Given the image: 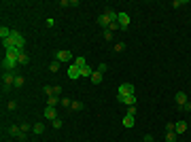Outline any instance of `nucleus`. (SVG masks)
<instances>
[{
	"mask_svg": "<svg viewBox=\"0 0 191 142\" xmlns=\"http://www.w3.org/2000/svg\"><path fill=\"white\" fill-rule=\"evenodd\" d=\"M9 134H11V136H17V138H21V140L26 138V134L21 131V127H19V125H11V127H9Z\"/></svg>",
	"mask_w": 191,
	"mask_h": 142,
	"instance_id": "obj_11",
	"label": "nucleus"
},
{
	"mask_svg": "<svg viewBox=\"0 0 191 142\" xmlns=\"http://www.w3.org/2000/svg\"><path fill=\"white\" fill-rule=\"evenodd\" d=\"M128 115H136V106H128Z\"/></svg>",
	"mask_w": 191,
	"mask_h": 142,
	"instance_id": "obj_36",
	"label": "nucleus"
},
{
	"mask_svg": "<svg viewBox=\"0 0 191 142\" xmlns=\"http://www.w3.org/2000/svg\"><path fill=\"white\" fill-rule=\"evenodd\" d=\"M102 79H104V74H102V72H98V70H94V74H91V83L100 85V83H102Z\"/></svg>",
	"mask_w": 191,
	"mask_h": 142,
	"instance_id": "obj_16",
	"label": "nucleus"
},
{
	"mask_svg": "<svg viewBox=\"0 0 191 142\" xmlns=\"http://www.w3.org/2000/svg\"><path fill=\"white\" fill-rule=\"evenodd\" d=\"M21 53H24V51H21L19 47H9V49H4V55H7V57L19 59V55H21Z\"/></svg>",
	"mask_w": 191,
	"mask_h": 142,
	"instance_id": "obj_7",
	"label": "nucleus"
},
{
	"mask_svg": "<svg viewBox=\"0 0 191 142\" xmlns=\"http://www.w3.org/2000/svg\"><path fill=\"white\" fill-rule=\"evenodd\" d=\"M106 15H108V19H110V24L117 21V17H119V13H115V11H106Z\"/></svg>",
	"mask_w": 191,
	"mask_h": 142,
	"instance_id": "obj_25",
	"label": "nucleus"
},
{
	"mask_svg": "<svg viewBox=\"0 0 191 142\" xmlns=\"http://www.w3.org/2000/svg\"><path fill=\"white\" fill-rule=\"evenodd\" d=\"M115 51H125V43H117V45H115Z\"/></svg>",
	"mask_w": 191,
	"mask_h": 142,
	"instance_id": "obj_31",
	"label": "nucleus"
},
{
	"mask_svg": "<svg viewBox=\"0 0 191 142\" xmlns=\"http://www.w3.org/2000/svg\"><path fill=\"white\" fill-rule=\"evenodd\" d=\"M2 47H4V49H9V47H19L21 51H24V47H26V38H24L21 34H17V32H13L11 38L2 40Z\"/></svg>",
	"mask_w": 191,
	"mask_h": 142,
	"instance_id": "obj_1",
	"label": "nucleus"
},
{
	"mask_svg": "<svg viewBox=\"0 0 191 142\" xmlns=\"http://www.w3.org/2000/svg\"><path fill=\"white\" fill-rule=\"evenodd\" d=\"M19 64H21V66H26V64H30V57H28L26 53H21V55H19Z\"/></svg>",
	"mask_w": 191,
	"mask_h": 142,
	"instance_id": "obj_28",
	"label": "nucleus"
},
{
	"mask_svg": "<svg viewBox=\"0 0 191 142\" xmlns=\"http://www.w3.org/2000/svg\"><path fill=\"white\" fill-rule=\"evenodd\" d=\"M117 21H119L121 30H128V28H130V15H128V13H119Z\"/></svg>",
	"mask_w": 191,
	"mask_h": 142,
	"instance_id": "obj_6",
	"label": "nucleus"
},
{
	"mask_svg": "<svg viewBox=\"0 0 191 142\" xmlns=\"http://www.w3.org/2000/svg\"><path fill=\"white\" fill-rule=\"evenodd\" d=\"M117 100H119L121 104H125V106H136V94H130V95H117Z\"/></svg>",
	"mask_w": 191,
	"mask_h": 142,
	"instance_id": "obj_3",
	"label": "nucleus"
},
{
	"mask_svg": "<svg viewBox=\"0 0 191 142\" xmlns=\"http://www.w3.org/2000/svg\"><path fill=\"white\" fill-rule=\"evenodd\" d=\"M183 110H189V112H191V102H187V104L183 106Z\"/></svg>",
	"mask_w": 191,
	"mask_h": 142,
	"instance_id": "obj_40",
	"label": "nucleus"
},
{
	"mask_svg": "<svg viewBox=\"0 0 191 142\" xmlns=\"http://www.w3.org/2000/svg\"><path fill=\"white\" fill-rule=\"evenodd\" d=\"M32 131H34V134H43V131H45V125H43V123H36V125H32Z\"/></svg>",
	"mask_w": 191,
	"mask_h": 142,
	"instance_id": "obj_23",
	"label": "nucleus"
},
{
	"mask_svg": "<svg viewBox=\"0 0 191 142\" xmlns=\"http://www.w3.org/2000/svg\"><path fill=\"white\" fill-rule=\"evenodd\" d=\"M49 70L58 72V70H60V62H51V64H49Z\"/></svg>",
	"mask_w": 191,
	"mask_h": 142,
	"instance_id": "obj_27",
	"label": "nucleus"
},
{
	"mask_svg": "<svg viewBox=\"0 0 191 142\" xmlns=\"http://www.w3.org/2000/svg\"><path fill=\"white\" fill-rule=\"evenodd\" d=\"M134 123H136V121H134V115H125V117H123V127L130 130V127H134Z\"/></svg>",
	"mask_w": 191,
	"mask_h": 142,
	"instance_id": "obj_15",
	"label": "nucleus"
},
{
	"mask_svg": "<svg viewBox=\"0 0 191 142\" xmlns=\"http://www.w3.org/2000/svg\"><path fill=\"white\" fill-rule=\"evenodd\" d=\"M72 64H77L79 68H83V66H87V59L81 55V57H74V62H72Z\"/></svg>",
	"mask_w": 191,
	"mask_h": 142,
	"instance_id": "obj_21",
	"label": "nucleus"
},
{
	"mask_svg": "<svg viewBox=\"0 0 191 142\" xmlns=\"http://www.w3.org/2000/svg\"><path fill=\"white\" fill-rule=\"evenodd\" d=\"M174 131L176 134H185L187 131V121H176L174 123Z\"/></svg>",
	"mask_w": 191,
	"mask_h": 142,
	"instance_id": "obj_14",
	"label": "nucleus"
},
{
	"mask_svg": "<svg viewBox=\"0 0 191 142\" xmlns=\"http://www.w3.org/2000/svg\"><path fill=\"white\" fill-rule=\"evenodd\" d=\"M2 81H4V87H11V85L15 83V76H13L11 72H7V74L2 76Z\"/></svg>",
	"mask_w": 191,
	"mask_h": 142,
	"instance_id": "obj_18",
	"label": "nucleus"
},
{
	"mask_svg": "<svg viewBox=\"0 0 191 142\" xmlns=\"http://www.w3.org/2000/svg\"><path fill=\"white\" fill-rule=\"evenodd\" d=\"M55 57H58V62H72V53L66 51V49H62V51L55 53Z\"/></svg>",
	"mask_w": 191,
	"mask_h": 142,
	"instance_id": "obj_9",
	"label": "nucleus"
},
{
	"mask_svg": "<svg viewBox=\"0 0 191 142\" xmlns=\"http://www.w3.org/2000/svg\"><path fill=\"white\" fill-rule=\"evenodd\" d=\"M117 91H119L117 95H130V94H134V85L132 83H121Z\"/></svg>",
	"mask_w": 191,
	"mask_h": 142,
	"instance_id": "obj_5",
	"label": "nucleus"
},
{
	"mask_svg": "<svg viewBox=\"0 0 191 142\" xmlns=\"http://www.w3.org/2000/svg\"><path fill=\"white\" fill-rule=\"evenodd\" d=\"M104 38L110 40V38H113V32H110V30H104Z\"/></svg>",
	"mask_w": 191,
	"mask_h": 142,
	"instance_id": "obj_34",
	"label": "nucleus"
},
{
	"mask_svg": "<svg viewBox=\"0 0 191 142\" xmlns=\"http://www.w3.org/2000/svg\"><path fill=\"white\" fill-rule=\"evenodd\" d=\"M98 72H102V74H104V72H106V64H104V62H102V64H100V66H98Z\"/></svg>",
	"mask_w": 191,
	"mask_h": 142,
	"instance_id": "obj_33",
	"label": "nucleus"
},
{
	"mask_svg": "<svg viewBox=\"0 0 191 142\" xmlns=\"http://www.w3.org/2000/svg\"><path fill=\"white\" fill-rule=\"evenodd\" d=\"M24 83H26V79H24V76H15V83H13V85H15V87H21Z\"/></svg>",
	"mask_w": 191,
	"mask_h": 142,
	"instance_id": "obj_29",
	"label": "nucleus"
},
{
	"mask_svg": "<svg viewBox=\"0 0 191 142\" xmlns=\"http://www.w3.org/2000/svg\"><path fill=\"white\" fill-rule=\"evenodd\" d=\"M45 119H49V121H55L58 119V110L53 106H47L45 108Z\"/></svg>",
	"mask_w": 191,
	"mask_h": 142,
	"instance_id": "obj_12",
	"label": "nucleus"
},
{
	"mask_svg": "<svg viewBox=\"0 0 191 142\" xmlns=\"http://www.w3.org/2000/svg\"><path fill=\"white\" fill-rule=\"evenodd\" d=\"M70 110H74V112H79V110H83V102H77V100H74V102H72V104H70Z\"/></svg>",
	"mask_w": 191,
	"mask_h": 142,
	"instance_id": "obj_22",
	"label": "nucleus"
},
{
	"mask_svg": "<svg viewBox=\"0 0 191 142\" xmlns=\"http://www.w3.org/2000/svg\"><path fill=\"white\" fill-rule=\"evenodd\" d=\"M144 142H153V136H151V134H147V136H144Z\"/></svg>",
	"mask_w": 191,
	"mask_h": 142,
	"instance_id": "obj_39",
	"label": "nucleus"
},
{
	"mask_svg": "<svg viewBox=\"0 0 191 142\" xmlns=\"http://www.w3.org/2000/svg\"><path fill=\"white\" fill-rule=\"evenodd\" d=\"M106 30H110V32H117V30H121V25H119V21H113V24L108 25Z\"/></svg>",
	"mask_w": 191,
	"mask_h": 142,
	"instance_id": "obj_26",
	"label": "nucleus"
},
{
	"mask_svg": "<svg viewBox=\"0 0 191 142\" xmlns=\"http://www.w3.org/2000/svg\"><path fill=\"white\" fill-rule=\"evenodd\" d=\"M17 64H19V59L7 57V55H4V59H2V70H4V72H13L15 68H17Z\"/></svg>",
	"mask_w": 191,
	"mask_h": 142,
	"instance_id": "obj_2",
	"label": "nucleus"
},
{
	"mask_svg": "<svg viewBox=\"0 0 191 142\" xmlns=\"http://www.w3.org/2000/svg\"><path fill=\"white\" fill-rule=\"evenodd\" d=\"M60 104H62V106H70L72 102H70V100H68V98H62V102H60Z\"/></svg>",
	"mask_w": 191,
	"mask_h": 142,
	"instance_id": "obj_32",
	"label": "nucleus"
},
{
	"mask_svg": "<svg viewBox=\"0 0 191 142\" xmlns=\"http://www.w3.org/2000/svg\"><path fill=\"white\" fill-rule=\"evenodd\" d=\"M98 25H102L104 30H106L108 25H110V19H108V15H106V13H102V15L98 17Z\"/></svg>",
	"mask_w": 191,
	"mask_h": 142,
	"instance_id": "obj_13",
	"label": "nucleus"
},
{
	"mask_svg": "<svg viewBox=\"0 0 191 142\" xmlns=\"http://www.w3.org/2000/svg\"><path fill=\"white\" fill-rule=\"evenodd\" d=\"M176 140V131H166V142H174Z\"/></svg>",
	"mask_w": 191,
	"mask_h": 142,
	"instance_id": "obj_24",
	"label": "nucleus"
},
{
	"mask_svg": "<svg viewBox=\"0 0 191 142\" xmlns=\"http://www.w3.org/2000/svg\"><path fill=\"white\" fill-rule=\"evenodd\" d=\"M11 30H9V28H7V25H2V28H0V38H2V40H7V38H11Z\"/></svg>",
	"mask_w": 191,
	"mask_h": 142,
	"instance_id": "obj_19",
	"label": "nucleus"
},
{
	"mask_svg": "<svg viewBox=\"0 0 191 142\" xmlns=\"http://www.w3.org/2000/svg\"><path fill=\"white\" fill-rule=\"evenodd\" d=\"M91 74H94V70H91L89 66H83V68H81V76H87V79H91Z\"/></svg>",
	"mask_w": 191,
	"mask_h": 142,
	"instance_id": "obj_20",
	"label": "nucleus"
},
{
	"mask_svg": "<svg viewBox=\"0 0 191 142\" xmlns=\"http://www.w3.org/2000/svg\"><path fill=\"white\" fill-rule=\"evenodd\" d=\"M166 131H174V123H168V125H166Z\"/></svg>",
	"mask_w": 191,
	"mask_h": 142,
	"instance_id": "obj_37",
	"label": "nucleus"
},
{
	"mask_svg": "<svg viewBox=\"0 0 191 142\" xmlns=\"http://www.w3.org/2000/svg\"><path fill=\"white\" fill-rule=\"evenodd\" d=\"M60 102H62L60 95H49V98H47V106H53V108H55Z\"/></svg>",
	"mask_w": 191,
	"mask_h": 142,
	"instance_id": "obj_17",
	"label": "nucleus"
},
{
	"mask_svg": "<svg viewBox=\"0 0 191 142\" xmlns=\"http://www.w3.org/2000/svg\"><path fill=\"white\" fill-rule=\"evenodd\" d=\"M68 79H70V81H77V79H81V68H79L77 64H72L70 68H68Z\"/></svg>",
	"mask_w": 191,
	"mask_h": 142,
	"instance_id": "obj_4",
	"label": "nucleus"
},
{
	"mask_svg": "<svg viewBox=\"0 0 191 142\" xmlns=\"http://www.w3.org/2000/svg\"><path fill=\"white\" fill-rule=\"evenodd\" d=\"M15 106H17V102H15V100H11V102H9V110H13Z\"/></svg>",
	"mask_w": 191,
	"mask_h": 142,
	"instance_id": "obj_38",
	"label": "nucleus"
},
{
	"mask_svg": "<svg viewBox=\"0 0 191 142\" xmlns=\"http://www.w3.org/2000/svg\"><path fill=\"white\" fill-rule=\"evenodd\" d=\"M174 100H176V104H179L180 108H183L185 104H187V102H189V100H187V94H185V91H176V95H174Z\"/></svg>",
	"mask_w": 191,
	"mask_h": 142,
	"instance_id": "obj_10",
	"label": "nucleus"
},
{
	"mask_svg": "<svg viewBox=\"0 0 191 142\" xmlns=\"http://www.w3.org/2000/svg\"><path fill=\"white\" fill-rule=\"evenodd\" d=\"M172 4H174V7H176V9H179V7H183V4H185V0H174V2H172Z\"/></svg>",
	"mask_w": 191,
	"mask_h": 142,
	"instance_id": "obj_35",
	"label": "nucleus"
},
{
	"mask_svg": "<svg viewBox=\"0 0 191 142\" xmlns=\"http://www.w3.org/2000/svg\"><path fill=\"white\" fill-rule=\"evenodd\" d=\"M43 91L47 94V98H49V95H60L62 87H60V85H55V87H53V85H45V87H43Z\"/></svg>",
	"mask_w": 191,
	"mask_h": 142,
	"instance_id": "obj_8",
	"label": "nucleus"
},
{
	"mask_svg": "<svg viewBox=\"0 0 191 142\" xmlns=\"http://www.w3.org/2000/svg\"><path fill=\"white\" fill-rule=\"evenodd\" d=\"M51 125H53L55 130H60V127H62V119H55V121H51Z\"/></svg>",
	"mask_w": 191,
	"mask_h": 142,
	"instance_id": "obj_30",
	"label": "nucleus"
}]
</instances>
